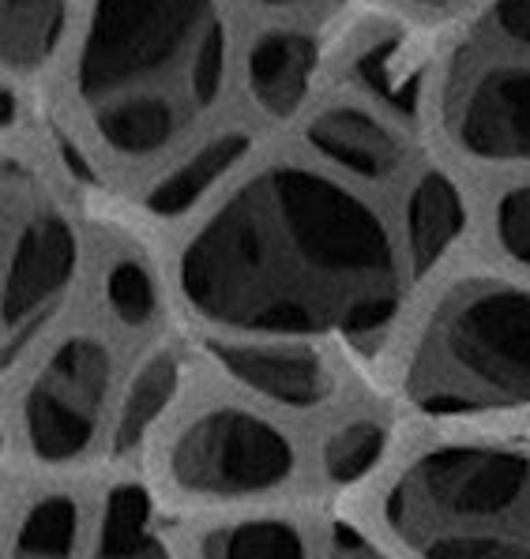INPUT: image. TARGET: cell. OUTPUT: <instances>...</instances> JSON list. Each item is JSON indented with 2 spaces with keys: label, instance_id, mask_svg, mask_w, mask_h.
<instances>
[{
  "label": "cell",
  "instance_id": "1",
  "mask_svg": "<svg viewBox=\"0 0 530 559\" xmlns=\"http://www.w3.org/2000/svg\"><path fill=\"white\" fill-rule=\"evenodd\" d=\"M177 278L200 320L282 338H376L403 297L369 203L297 166L237 188L185 245Z\"/></svg>",
  "mask_w": 530,
  "mask_h": 559
},
{
  "label": "cell",
  "instance_id": "2",
  "mask_svg": "<svg viewBox=\"0 0 530 559\" xmlns=\"http://www.w3.org/2000/svg\"><path fill=\"white\" fill-rule=\"evenodd\" d=\"M384 522L422 559H530V451L433 447L388 488Z\"/></svg>",
  "mask_w": 530,
  "mask_h": 559
},
{
  "label": "cell",
  "instance_id": "3",
  "mask_svg": "<svg viewBox=\"0 0 530 559\" xmlns=\"http://www.w3.org/2000/svg\"><path fill=\"white\" fill-rule=\"evenodd\" d=\"M407 399L429 417L530 406V289H451L410 354Z\"/></svg>",
  "mask_w": 530,
  "mask_h": 559
},
{
  "label": "cell",
  "instance_id": "4",
  "mask_svg": "<svg viewBox=\"0 0 530 559\" xmlns=\"http://www.w3.org/2000/svg\"><path fill=\"white\" fill-rule=\"evenodd\" d=\"M181 68L196 106L226 72V38L211 0H94L80 49V94L94 109L151 98L148 80Z\"/></svg>",
  "mask_w": 530,
  "mask_h": 559
},
{
  "label": "cell",
  "instance_id": "5",
  "mask_svg": "<svg viewBox=\"0 0 530 559\" xmlns=\"http://www.w3.org/2000/svg\"><path fill=\"white\" fill-rule=\"evenodd\" d=\"M294 469V451L275 425L245 409H211L177 436L169 477L188 496L234 500L271 492Z\"/></svg>",
  "mask_w": 530,
  "mask_h": 559
},
{
  "label": "cell",
  "instance_id": "6",
  "mask_svg": "<svg viewBox=\"0 0 530 559\" xmlns=\"http://www.w3.org/2000/svg\"><path fill=\"white\" fill-rule=\"evenodd\" d=\"M109 349L91 334L68 338L23 399V436L34 459L61 466L94 443L109 399Z\"/></svg>",
  "mask_w": 530,
  "mask_h": 559
},
{
  "label": "cell",
  "instance_id": "7",
  "mask_svg": "<svg viewBox=\"0 0 530 559\" xmlns=\"http://www.w3.org/2000/svg\"><path fill=\"white\" fill-rule=\"evenodd\" d=\"M75 274V234L49 206L23 214L8 234L4 263V360L12 365L61 308Z\"/></svg>",
  "mask_w": 530,
  "mask_h": 559
},
{
  "label": "cell",
  "instance_id": "8",
  "mask_svg": "<svg viewBox=\"0 0 530 559\" xmlns=\"http://www.w3.org/2000/svg\"><path fill=\"white\" fill-rule=\"evenodd\" d=\"M451 135L485 162H530V64H485L451 91Z\"/></svg>",
  "mask_w": 530,
  "mask_h": 559
},
{
  "label": "cell",
  "instance_id": "9",
  "mask_svg": "<svg viewBox=\"0 0 530 559\" xmlns=\"http://www.w3.org/2000/svg\"><path fill=\"white\" fill-rule=\"evenodd\" d=\"M211 354L219 365L245 383L249 391L263 394L282 406H320L331 394V372L313 349L305 346H245V342H211Z\"/></svg>",
  "mask_w": 530,
  "mask_h": 559
},
{
  "label": "cell",
  "instance_id": "10",
  "mask_svg": "<svg viewBox=\"0 0 530 559\" xmlns=\"http://www.w3.org/2000/svg\"><path fill=\"white\" fill-rule=\"evenodd\" d=\"M309 143L323 158L365 180H380L403 166V143L396 140V132L350 106L316 117L309 124Z\"/></svg>",
  "mask_w": 530,
  "mask_h": 559
},
{
  "label": "cell",
  "instance_id": "11",
  "mask_svg": "<svg viewBox=\"0 0 530 559\" xmlns=\"http://www.w3.org/2000/svg\"><path fill=\"white\" fill-rule=\"evenodd\" d=\"M316 64L313 38L297 31H271L263 34L249 53V87L268 114L290 117L309 94Z\"/></svg>",
  "mask_w": 530,
  "mask_h": 559
},
{
  "label": "cell",
  "instance_id": "12",
  "mask_svg": "<svg viewBox=\"0 0 530 559\" xmlns=\"http://www.w3.org/2000/svg\"><path fill=\"white\" fill-rule=\"evenodd\" d=\"M91 559H169L143 488L121 485L106 496Z\"/></svg>",
  "mask_w": 530,
  "mask_h": 559
},
{
  "label": "cell",
  "instance_id": "13",
  "mask_svg": "<svg viewBox=\"0 0 530 559\" xmlns=\"http://www.w3.org/2000/svg\"><path fill=\"white\" fill-rule=\"evenodd\" d=\"M177 386H181V360H177L174 349H158L136 368L114 425V454H132L148 440L162 409L174 402Z\"/></svg>",
  "mask_w": 530,
  "mask_h": 559
},
{
  "label": "cell",
  "instance_id": "14",
  "mask_svg": "<svg viewBox=\"0 0 530 559\" xmlns=\"http://www.w3.org/2000/svg\"><path fill=\"white\" fill-rule=\"evenodd\" d=\"M463 229V200L444 174H425L407 203V237L417 271H429Z\"/></svg>",
  "mask_w": 530,
  "mask_h": 559
},
{
  "label": "cell",
  "instance_id": "15",
  "mask_svg": "<svg viewBox=\"0 0 530 559\" xmlns=\"http://www.w3.org/2000/svg\"><path fill=\"white\" fill-rule=\"evenodd\" d=\"M94 120H98V132L109 147L140 158V154H155L166 147L181 132L188 114L169 98H125L94 109Z\"/></svg>",
  "mask_w": 530,
  "mask_h": 559
},
{
  "label": "cell",
  "instance_id": "16",
  "mask_svg": "<svg viewBox=\"0 0 530 559\" xmlns=\"http://www.w3.org/2000/svg\"><path fill=\"white\" fill-rule=\"evenodd\" d=\"M245 151H249V140H245L242 132L215 135L208 147H200L192 158L185 162V166H177L174 174L162 180L155 192L148 195V206L155 214H162V218H169V214H185L188 206L215 185V180H222V174H229V169L245 158Z\"/></svg>",
  "mask_w": 530,
  "mask_h": 559
},
{
  "label": "cell",
  "instance_id": "17",
  "mask_svg": "<svg viewBox=\"0 0 530 559\" xmlns=\"http://www.w3.org/2000/svg\"><path fill=\"white\" fill-rule=\"evenodd\" d=\"M354 80L362 87H369L384 106H391L399 117H414L417 98H422V75L410 68L407 49L399 38L391 34H380V38L365 41L354 53V64H350Z\"/></svg>",
  "mask_w": 530,
  "mask_h": 559
},
{
  "label": "cell",
  "instance_id": "18",
  "mask_svg": "<svg viewBox=\"0 0 530 559\" xmlns=\"http://www.w3.org/2000/svg\"><path fill=\"white\" fill-rule=\"evenodd\" d=\"M64 27V0H4V57L12 68H38Z\"/></svg>",
  "mask_w": 530,
  "mask_h": 559
},
{
  "label": "cell",
  "instance_id": "19",
  "mask_svg": "<svg viewBox=\"0 0 530 559\" xmlns=\"http://www.w3.org/2000/svg\"><path fill=\"white\" fill-rule=\"evenodd\" d=\"M200 559H309L305 540L290 522L256 519L222 526L200 540Z\"/></svg>",
  "mask_w": 530,
  "mask_h": 559
},
{
  "label": "cell",
  "instance_id": "20",
  "mask_svg": "<svg viewBox=\"0 0 530 559\" xmlns=\"http://www.w3.org/2000/svg\"><path fill=\"white\" fill-rule=\"evenodd\" d=\"M75 533H80V511L72 496H42L15 530L12 559H72Z\"/></svg>",
  "mask_w": 530,
  "mask_h": 559
},
{
  "label": "cell",
  "instance_id": "21",
  "mask_svg": "<svg viewBox=\"0 0 530 559\" xmlns=\"http://www.w3.org/2000/svg\"><path fill=\"white\" fill-rule=\"evenodd\" d=\"M384 443H388V432L373 420H354V425L339 428L328 443H323V469H328L331 480L346 485V480L365 477L376 459L384 454Z\"/></svg>",
  "mask_w": 530,
  "mask_h": 559
},
{
  "label": "cell",
  "instance_id": "22",
  "mask_svg": "<svg viewBox=\"0 0 530 559\" xmlns=\"http://www.w3.org/2000/svg\"><path fill=\"white\" fill-rule=\"evenodd\" d=\"M106 300L121 323L128 326L148 323L151 316H155V286H151V274L132 260L114 263L106 274Z\"/></svg>",
  "mask_w": 530,
  "mask_h": 559
},
{
  "label": "cell",
  "instance_id": "23",
  "mask_svg": "<svg viewBox=\"0 0 530 559\" xmlns=\"http://www.w3.org/2000/svg\"><path fill=\"white\" fill-rule=\"evenodd\" d=\"M497 237L511 260L530 266V185L511 188L497 206Z\"/></svg>",
  "mask_w": 530,
  "mask_h": 559
},
{
  "label": "cell",
  "instance_id": "24",
  "mask_svg": "<svg viewBox=\"0 0 530 559\" xmlns=\"http://www.w3.org/2000/svg\"><path fill=\"white\" fill-rule=\"evenodd\" d=\"M490 23L508 46L530 49V0H493Z\"/></svg>",
  "mask_w": 530,
  "mask_h": 559
},
{
  "label": "cell",
  "instance_id": "25",
  "mask_svg": "<svg viewBox=\"0 0 530 559\" xmlns=\"http://www.w3.org/2000/svg\"><path fill=\"white\" fill-rule=\"evenodd\" d=\"M331 559H388L369 537H362L354 526H331Z\"/></svg>",
  "mask_w": 530,
  "mask_h": 559
},
{
  "label": "cell",
  "instance_id": "26",
  "mask_svg": "<svg viewBox=\"0 0 530 559\" xmlns=\"http://www.w3.org/2000/svg\"><path fill=\"white\" fill-rule=\"evenodd\" d=\"M260 4H271V8H286V4H297V0H260Z\"/></svg>",
  "mask_w": 530,
  "mask_h": 559
},
{
  "label": "cell",
  "instance_id": "27",
  "mask_svg": "<svg viewBox=\"0 0 530 559\" xmlns=\"http://www.w3.org/2000/svg\"><path fill=\"white\" fill-rule=\"evenodd\" d=\"M417 4H425V8H440V4H448V0H417Z\"/></svg>",
  "mask_w": 530,
  "mask_h": 559
}]
</instances>
